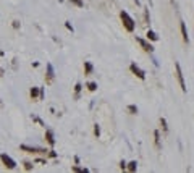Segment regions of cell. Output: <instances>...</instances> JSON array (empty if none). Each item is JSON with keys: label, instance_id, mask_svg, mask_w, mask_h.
Here are the masks:
<instances>
[{"label": "cell", "instance_id": "cell-22", "mask_svg": "<svg viewBox=\"0 0 194 173\" xmlns=\"http://www.w3.org/2000/svg\"><path fill=\"white\" fill-rule=\"evenodd\" d=\"M144 21L147 23H151V16H149V8H144Z\"/></svg>", "mask_w": 194, "mask_h": 173}, {"label": "cell", "instance_id": "cell-32", "mask_svg": "<svg viewBox=\"0 0 194 173\" xmlns=\"http://www.w3.org/2000/svg\"><path fill=\"white\" fill-rule=\"evenodd\" d=\"M0 107H3V102H2V99H0Z\"/></svg>", "mask_w": 194, "mask_h": 173}, {"label": "cell", "instance_id": "cell-2", "mask_svg": "<svg viewBox=\"0 0 194 173\" xmlns=\"http://www.w3.org/2000/svg\"><path fill=\"white\" fill-rule=\"evenodd\" d=\"M175 76H176V79H178V84H180V88H181V91L186 92L188 88H186L185 76H183V71H181V65H180L178 62H175Z\"/></svg>", "mask_w": 194, "mask_h": 173}, {"label": "cell", "instance_id": "cell-13", "mask_svg": "<svg viewBox=\"0 0 194 173\" xmlns=\"http://www.w3.org/2000/svg\"><path fill=\"white\" fill-rule=\"evenodd\" d=\"M92 70H94V67L91 62H84V75H91Z\"/></svg>", "mask_w": 194, "mask_h": 173}, {"label": "cell", "instance_id": "cell-7", "mask_svg": "<svg viewBox=\"0 0 194 173\" xmlns=\"http://www.w3.org/2000/svg\"><path fill=\"white\" fill-rule=\"evenodd\" d=\"M46 68H47V73H46V83H47V84H50V83L54 81V78H55V70H54V67H52V63H47V65H46Z\"/></svg>", "mask_w": 194, "mask_h": 173}, {"label": "cell", "instance_id": "cell-26", "mask_svg": "<svg viewBox=\"0 0 194 173\" xmlns=\"http://www.w3.org/2000/svg\"><path fill=\"white\" fill-rule=\"evenodd\" d=\"M65 28H67L68 31H71V33L75 31V29H73V26H71V23H70V21H65Z\"/></svg>", "mask_w": 194, "mask_h": 173}, {"label": "cell", "instance_id": "cell-6", "mask_svg": "<svg viewBox=\"0 0 194 173\" xmlns=\"http://www.w3.org/2000/svg\"><path fill=\"white\" fill-rule=\"evenodd\" d=\"M136 42L139 44L141 47H143V50L144 52H149V54H152L154 52V46H152L149 41H146V39H141V37H136Z\"/></svg>", "mask_w": 194, "mask_h": 173}, {"label": "cell", "instance_id": "cell-16", "mask_svg": "<svg viewBox=\"0 0 194 173\" xmlns=\"http://www.w3.org/2000/svg\"><path fill=\"white\" fill-rule=\"evenodd\" d=\"M86 88H88V91L94 92V91H97V83H94V81H89L88 84H86Z\"/></svg>", "mask_w": 194, "mask_h": 173}, {"label": "cell", "instance_id": "cell-17", "mask_svg": "<svg viewBox=\"0 0 194 173\" xmlns=\"http://www.w3.org/2000/svg\"><path fill=\"white\" fill-rule=\"evenodd\" d=\"M126 110L131 113V115H136V113H138V105H134V104H131V105H128V107H126Z\"/></svg>", "mask_w": 194, "mask_h": 173}, {"label": "cell", "instance_id": "cell-1", "mask_svg": "<svg viewBox=\"0 0 194 173\" xmlns=\"http://www.w3.org/2000/svg\"><path fill=\"white\" fill-rule=\"evenodd\" d=\"M120 18H121V23H123L125 29H126L128 33H133L134 28H136V23H134V20L128 15V12H123V10H121L120 12Z\"/></svg>", "mask_w": 194, "mask_h": 173}, {"label": "cell", "instance_id": "cell-12", "mask_svg": "<svg viewBox=\"0 0 194 173\" xmlns=\"http://www.w3.org/2000/svg\"><path fill=\"white\" fill-rule=\"evenodd\" d=\"M154 143H155V147L157 149H160V133H159V130H155L154 131Z\"/></svg>", "mask_w": 194, "mask_h": 173}, {"label": "cell", "instance_id": "cell-24", "mask_svg": "<svg viewBox=\"0 0 194 173\" xmlns=\"http://www.w3.org/2000/svg\"><path fill=\"white\" fill-rule=\"evenodd\" d=\"M94 134H96V138L100 136V126L99 125H94Z\"/></svg>", "mask_w": 194, "mask_h": 173}, {"label": "cell", "instance_id": "cell-29", "mask_svg": "<svg viewBox=\"0 0 194 173\" xmlns=\"http://www.w3.org/2000/svg\"><path fill=\"white\" fill-rule=\"evenodd\" d=\"M36 162H37V164H44V165H46V160H44V159H37Z\"/></svg>", "mask_w": 194, "mask_h": 173}, {"label": "cell", "instance_id": "cell-10", "mask_svg": "<svg viewBox=\"0 0 194 173\" xmlns=\"http://www.w3.org/2000/svg\"><path fill=\"white\" fill-rule=\"evenodd\" d=\"M146 36H147V41H152V42H157V41H159L157 33H155V31H152V29H149Z\"/></svg>", "mask_w": 194, "mask_h": 173}, {"label": "cell", "instance_id": "cell-28", "mask_svg": "<svg viewBox=\"0 0 194 173\" xmlns=\"http://www.w3.org/2000/svg\"><path fill=\"white\" fill-rule=\"evenodd\" d=\"M126 165H128V164H126L125 160H121V162H120V168H121V170H126Z\"/></svg>", "mask_w": 194, "mask_h": 173}, {"label": "cell", "instance_id": "cell-21", "mask_svg": "<svg viewBox=\"0 0 194 173\" xmlns=\"http://www.w3.org/2000/svg\"><path fill=\"white\" fill-rule=\"evenodd\" d=\"M31 118H33V122H36V123H39V125H41V126H44V128H46V123H44V122H42V120H41V118H39V117H36V115H33V117H31Z\"/></svg>", "mask_w": 194, "mask_h": 173}, {"label": "cell", "instance_id": "cell-20", "mask_svg": "<svg viewBox=\"0 0 194 173\" xmlns=\"http://www.w3.org/2000/svg\"><path fill=\"white\" fill-rule=\"evenodd\" d=\"M160 126L164 130V133H168V126H167V120L165 118H160Z\"/></svg>", "mask_w": 194, "mask_h": 173}, {"label": "cell", "instance_id": "cell-11", "mask_svg": "<svg viewBox=\"0 0 194 173\" xmlns=\"http://www.w3.org/2000/svg\"><path fill=\"white\" fill-rule=\"evenodd\" d=\"M81 89H83V84H81V83H76V84H75V100H79Z\"/></svg>", "mask_w": 194, "mask_h": 173}, {"label": "cell", "instance_id": "cell-9", "mask_svg": "<svg viewBox=\"0 0 194 173\" xmlns=\"http://www.w3.org/2000/svg\"><path fill=\"white\" fill-rule=\"evenodd\" d=\"M46 141L48 146H52V147L55 146V134L52 130H46Z\"/></svg>", "mask_w": 194, "mask_h": 173}, {"label": "cell", "instance_id": "cell-3", "mask_svg": "<svg viewBox=\"0 0 194 173\" xmlns=\"http://www.w3.org/2000/svg\"><path fill=\"white\" fill-rule=\"evenodd\" d=\"M20 149H21L23 152H28V154H42V155H47V152H48V151H46V149L34 147V146H26V144H21Z\"/></svg>", "mask_w": 194, "mask_h": 173}, {"label": "cell", "instance_id": "cell-18", "mask_svg": "<svg viewBox=\"0 0 194 173\" xmlns=\"http://www.w3.org/2000/svg\"><path fill=\"white\" fill-rule=\"evenodd\" d=\"M71 170L73 172H76V173H86V172H89L88 168H83V167H78V165H75V167H71Z\"/></svg>", "mask_w": 194, "mask_h": 173}, {"label": "cell", "instance_id": "cell-8", "mask_svg": "<svg viewBox=\"0 0 194 173\" xmlns=\"http://www.w3.org/2000/svg\"><path fill=\"white\" fill-rule=\"evenodd\" d=\"M180 31H181V37H183V42L189 44V36H188V29H186V23L183 20H180Z\"/></svg>", "mask_w": 194, "mask_h": 173}, {"label": "cell", "instance_id": "cell-27", "mask_svg": "<svg viewBox=\"0 0 194 173\" xmlns=\"http://www.w3.org/2000/svg\"><path fill=\"white\" fill-rule=\"evenodd\" d=\"M47 155H48V157H52V159H55V157H57V152H55V151H48Z\"/></svg>", "mask_w": 194, "mask_h": 173}, {"label": "cell", "instance_id": "cell-14", "mask_svg": "<svg viewBox=\"0 0 194 173\" xmlns=\"http://www.w3.org/2000/svg\"><path fill=\"white\" fill-rule=\"evenodd\" d=\"M39 92H41V88H31V91H29L31 99H37L39 97Z\"/></svg>", "mask_w": 194, "mask_h": 173}, {"label": "cell", "instance_id": "cell-23", "mask_svg": "<svg viewBox=\"0 0 194 173\" xmlns=\"http://www.w3.org/2000/svg\"><path fill=\"white\" fill-rule=\"evenodd\" d=\"M23 167H24V170H26V172H31V170H33V164H31V162H24Z\"/></svg>", "mask_w": 194, "mask_h": 173}, {"label": "cell", "instance_id": "cell-30", "mask_svg": "<svg viewBox=\"0 0 194 173\" xmlns=\"http://www.w3.org/2000/svg\"><path fill=\"white\" fill-rule=\"evenodd\" d=\"M75 164H76V165H79V157H78V155L75 157Z\"/></svg>", "mask_w": 194, "mask_h": 173}, {"label": "cell", "instance_id": "cell-4", "mask_svg": "<svg viewBox=\"0 0 194 173\" xmlns=\"http://www.w3.org/2000/svg\"><path fill=\"white\" fill-rule=\"evenodd\" d=\"M0 160H2V164L5 165V168H8V170H15V168H16V162L13 160L10 155L0 154Z\"/></svg>", "mask_w": 194, "mask_h": 173}, {"label": "cell", "instance_id": "cell-15", "mask_svg": "<svg viewBox=\"0 0 194 173\" xmlns=\"http://www.w3.org/2000/svg\"><path fill=\"white\" fill-rule=\"evenodd\" d=\"M126 170H128V172H136V170H138V162H136V160L130 162V164L126 165Z\"/></svg>", "mask_w": 194, "mask_h": 173}, {"label": "cell", "instance_id": "cell-33", "mask_svg": "<svg viewBox=\"0 0 194 173\" xmlns=\"http://www.w3.org/2000/svg\"><path fill=\"white\" fill-rule=\"evenodd\" d=\"M60 2H62V0H60Z\"/></svg>", "mask_w": 194, "mask_h": 173}, {"label": "cell", "instance_id": "cell-19", "mask_svg": "<svg viewBox=\"0 0 194 173\" xmlns=\"http://www.w3.org/2000/svg\"><path fill=\"white\" fill-rule=\"evenodd\" d=\"M70 3H73V5L78 7V8H83V7H84V2H83V0H70Z\"/></svg>", "mask_w": 194, "mask_h": 173}, {"label": "cell", "instance_id": "cell-25", "mask_svg": "<svg viewBox=\"0 0 194 173\" xmlns=\"http://www.w3.org/2000/svg\"><path fill=\"white\" fill-rule=\"evenodd\" d=\"M12 26H13V28H15V29H20V26H21V23H20V21H18V20H15V21H13V23H12Z\"/></svg>", "mask_w": 194, "mask_h": 173}, {"label": "cell", "instance_id": "cell-5", "mask_svg": "<svg viewBox=\"0 0 194 173\" xmlns=\"http://www.w3.org/2000/svg\"><path fill=\"white\" fill-rule=\"evenodd\" d=\"M130 70H131V73H133L134 76H136V78L143 79V81L146 79V71L143 70V68H139V67H138V65L134 63V62H133V63L130 65Z\"/></svg>", "mask_w": 194, "mask_h": 173}, {"label": "cell", "instance_id": "cell-31", "mask_svg": "<svg viewBox=\"0 0 194 173\" xmlns=\"http://www.w3.org/2000/svg\"><path fill=\"white\" fill-rule=\"evenodd\" d=\"M0 76H3V70H2V68H0Z\"/></svg>", "mask_w": 194, "mask_h": 173}]
</instances>
